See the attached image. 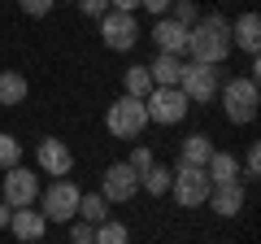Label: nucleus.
<instances>
[{
	"label": "nucleus",
	"instance_id": "19",
	"mask_svg": "<svg viewBox=\"0 0 261 244\" xmlns=\"http://www.w3.org/2000/svg\"><path fill=\"white\" fill-rule=\"evenodd\" d=\"M170 183H174V170L157 166V161H152V166L140 175V188H144V192H152V197H166V192H170Z\"/></svg>",
	"mask_w": 261,
	"mask_h": 244
},
{
	"label": "nucleus",
	"instance_id": "11",
	"mask_svg": "<svg viewBox=\"0 0 261 244\" xmlns=\"http://www.w3.org/2000/svg\"><path fill=\"white\" fill-rule=\"evenodd\" d=\"M39 170H44V175H57V179H65L70 175V170H74V153L65 149L61 140H39Z\"/></svg>",
	"mask_w": 261,
	"mask_h": 244
},
{
	"label": "nucleus",
	"instance_id": "30",
	"mask_svg": "<svg viewBox=\"0 0 261 244\" xmlns=\"http://www.w3.org/2000/svg\"><path fill=\"white\" fill-rule=\"evenodd\" d=\"M244 170H248V179H257V170H261V149H257V144H252L248 157H244Z\"/></svg>",
	"mask_w": 261,
	"mask_h": 244
},
{
	"label": "nucleus",
	"instance_id": "25",
	"mask_svg": "<svg viewBox=\"0 0 261 244\" xmlns=\"http://www.w3.org/2000/svg\"><path fill=\"white\" fill-rule=\"evenodd\" d=\"M70 244H96V223H83V218H79V223L70 227Z\"/></svg>",
	"mask_w": 261,
	"mask_h": 244
},
{
	"label": "nucleus",
	"instance_id": "1",
	"mask_svg": "<svg viewBox=\"0 0 261 244\" xmlns=\"http://www.w3.org/2000/svg\"><path fill=\"white\" fill-rule=\"evenodd\" d=\"M231 22L222 18V13H209V18L192 22V31H187V53L196 57V61H205V66H222L226 57H231Z\"/></svg>",
	"mask_w": 261,
	"mask_h": 244
},
{
	"label": "nucleus",
	"instance_id": "20",
	"mask_svg": "<svg viewBox=\"0 0 261 244\" xmlns=\"http://www.w3.org/2000/svg\"><path fill=\"white\" fill-rule=\"evenodd\" d=\"M209 153H214V140L196 131V135H187V140H183V157H178V161H187V166H205Z\"/></svg>",
	"mask_w": 261,
	"mask_h": 244
},
{
	"label": "nucleus",
	"instance_id": "33",
	"mask_svg": "<svg viewBox=\"0 0 261 244\" xmlns=\"http://www.w3.org/2000/svg\"><path fill=\"white\" fill-rule=\"evenodd\" d=\"M9 214H13V209L5 205V201H0V227H9Z\"/></svg>",
	"mask_w": 261,
	"mask_h": 244
},
{
	"label": "nucleus",
	"instance_id": "3",
	"mask_svg": "<svg viewBox=\"0 0 261 244\" xmlns=\"http://www.w3.org/2000/svg\"><path fill=\"white\" fill-rule=\"evenodd\" d=\"M105 127H109V135H118V140H135V135L148 127L144 101H140V96H122V101H113L109 113H105Z\"/></svg>",
	"mask_w": 261,
	"mask_h": 244
},
{
	"label": "nucleus",
	"instance_id": "29",
	"mask_svg": "<svg viewBox=\"0 0 261 244\" xmlns=\"http://www.w3.org/2000/svg\"><path fill=\"white\" fill-rule=\"evenodd\" d=\"M18 5H22V9L31 13V18H44V13L53 9V0H18Z\"/></svg>",
	"mask_w": 261,
	"mask_h": 244
},
{
	"label": "nucleus",
	"instance_id": "8",
	"mask_svg": "<svg viewBox=\"0 0 261 244\" xmlns=\"http://www.w3.org/2000/svg\"><path fill=\"white\" fill-rule=\"evenodd\" d=\"M100 35L113 53H130L135 39H140V27H135V13H122V9H109L100 18Z\"/></svg>",
	"mask_w": 261,
	"mask_h": 244
},
{
	"label": "nucleus",
	"instance_id": "15",
	"mask_svg": "<svg viewBox=\"0 0 261 244\" xmlns=\"http://www.w3.org/2000/svg\"><path fill=\"white\" fill-rule=\"evenodd\" d=\"M205 175H209V183H240V166H235V157L231 153H209V161H205Z\"/></svg>",
	"mask_w": 261,
	"mask_h": 244
},
{
	"label": "nucleus",
	"instance_id": "9",
	"mask_svg": "<svg viewBox=\"0 0 261 244\" xmlns=\"http://www.w3.org/2000/svg\"><path fill=\"white\" fill-rule=\"evenodd\" d=\"M5 205L9 209H27V205H35L39 201V175H31V170H22V166H9L5 170Z\"/></svg>",
	"mask_w": 261,
	"mask_h": 244
},
{
	"label": "nucleus",
	"instance_id": "10",
	"mask_svg": "<svg viewBox=\"0 0 261 244\" xmlns=\"http://www.w3.org/2000/svg\"><path fill=\"white\" fill-rule=\"evenodd\" d=\"M135 192H140V175H135L126 161H113V166L105 170V179H100V197L109 201V205H126Z\"/></svg>",
	"mask_w": 261,
	"mask_h": 244
},
{
	"label": "nucleus",
	"instance_id": "27",
	"mask_svg": "<svg viewBox=\"0 0 261 244\" xmlns=\"http://www.w3.org/2000/svg\"><path fill=\"white\" fill-rule=\"evenodd\" d=\"M126 166L135 170V175H144V170L152 166V153H148V149H135V153H130V161H126Z\"/></svg>",
	"mask_w": 261,
	"mask_h": 244
},
{
	"label": "nucleus",
	"instance_id": "16",
	"mask_svg": "<svg viewBox=\"0 0 261 244\" xmlns=\"http://www.w3.org/2000/svg\"><path fill=\"white\" fill-rule=\"evenodd\" d=\"M231 44H240L244 53H257L261 48V18L257 13H244V18L231 27Z\"/></svg>",
	"mask_w": 261,
	"mask_h": 244
},
{
	"label": "nucleus",
	"instance_id": "21",
	"mask_svg": "<svg viewBox=\"0 0 261 244\" xmlns=\"http://www.w3.org/2000/svg\"><path fill=\"white\" fill-rule=\"evenodd\" d=\"M74 218H83V223H105V218H109V201H105L100 192H87V197H79V214Z\"/></svg>",
	"mask_w": 261,
	"mask_h": 244
},
{
	"label": "nucleus",
	"instance_id": "5",
	"mask_svg": "<svg viewBox=\"0 0 261 244\" xmlns=\"http://www.w3.org/2000/svg\"><path fill=\"white\" fill-rule=\"evenodd\" d=\"M187 109H192V101H187L178 87H152V92L144 96V113H148V122H161V127L183 122Z\"/></svg>",
	"mask_w": 261,
	"mask_h": 244
},
{
	"label": "nucleus",
	"instance_id": "17",
	"mask_svg": "<svg viewBox=\"0 0 261 244\" xmlns=\"http://www.w3.org/2000/svg\"><path fill=\"white\" fill-rule=\"evenodd\" d=\"M148 75H152V83H157V87H178L183 61H178V57H170V53H157V61L148 66Z\"/></svg>",
	"mask_w": 261,
	"mask_h": 244
},
{
	"label": "nucleus",
	"instance_id": "7",
	"mask_svg": "<svg viewBox=\"0 0 261 244\" xmlns=\"http://www.w3.org/2000/svg\"><path fill=\"white\" fill-rule=\"evenodd\" d=\"M79 197H83V192H79L70 179H57L48 192H39V214H44L48 223H74Z\"/></svg>",
	"mask_w": 261,
	"mask_h": 244
},
{
	"label": "nucleus",
	"instance_id": "31",
	"mask_svg": "<svg viewBox=\"0 0 261 244\" xmlns=\"http://www.w3.org/2000/svg\"><path fill=\"white\" fill-rule=\"evenodd\" d=\"M174 5V0H144L140 9H148V13H157V18H166V9Z\"/></svg>",
	"mask_w": 261,
	"mask_h": 244
},
{
	"label": "nucleus",
	"instance_id": "26",
	"mask_svg": "<svg viewBox=\"0 0 261 244\" xmlns=\"http://www.w3.org/2000/svg\"><path fill=\"white\" fill-rule=\"evenodd\" d=\"M170 18H174L178 27H192V22H196V5H192V0H174V9H170Z\"/></svg>",
	"mask_w": 261,
	"mask_h": 244
},
{
	"label": "nucleus",
	"instance_id": "32",
	"mask_svg": "<svg viewBox=\"0 0 261 244\" xmlns=\"http://www.w3.org/2000/svg\"><path fill=\"white\" fill-rule=\"evenodd\" d=\"M109 5H113V9H122V13H135L144 0H109Z\"/></svg>",
	"mask_w": 261,
	"mask_h": 244
},
{
	"label": "nucleus",
	"instance_id": "18",
	"mask_svg": "<svg viewBox=\"0 0 261 244\" xmlns=\"http://www.w3.org/2000/svg\"><path fill=\"white\" fill-rule=\"evenodd\" d=\"M27 101V79L18 70H0V105H22Z\"/></svg>",
	"mask_w": 261,
	"mask_h": 244
},
{
	"label": "nucleus",
	"instance_id": "6",
	"mask_svg": "<svg viewBox=\"0 0 261 244\" xmlns=\"http://www.w3.org/2000/svg\"><path fill=\"white\" fill-rule=\"evenodd\" d=\"M209 188H214V183H209L205 166H187V161H178V166H174V183H170V192H174L178 205H187V209L205 205Z\"/></svg>",
	"mask_w": 261,
	"mask_h": 244
},
{
	"label": "nucleus",
	"instance_id": "14",
	"mask_svg": "<svg viewBox=\"0 0 261 244\" xmlns=\"http://www.w3.org/2000/svg\"><path fill=\"white\" fill-rule=\"evenodd\" d=\"M205 205H214V214H222V218H235L244 209V188L240 183H218V188H209Z\"/></svg>",
	"mask_w": 261,
	"mask_h": 244
},
{
	"label": "nucleus",
	"instance_id": "22",
	"mask_svg": "<svg viewBox=\"0 0 261 244\" xmlns=\"http://www.w3.org/2000/svg\"><path fill=\"white\" fill-rule=\"evenodd\" d=\"M122 83H126V96H140V101L157 87V83H152V75H148V66H130L126 75H122Z\"/></svg>",
	"mask_w": 261,
	"mask_h": 244
},
{
	"label": "nucleus",
	"instance_id": "4",
	"mask_svg": "<svg viewBox=\"0 0 261 244\" xmlns=\"http://www.w3.org/2000/svg\"><path fill=\"white\" fill-rule=\"evenodd\" d=\"M218 87H222V66H205V61H192V66H183V75H178V92L187 96V101H214Z\"/></svg>",
	"mask_w": 261,
	"mask_h": 244
},
{
	"label": "nucleus",
	"instance_id": "28",
	"mask_svg": "<svg viewBox=\"0 0 261 244\" xmlns=\"http://www.w3.org/2000/svg\"><path fill=\"white\" fill-rule=\"evenodd\" d=\"M79 9H83L87 18H105V13H109V0H79Z\"/></svg>",
	"mask_w": 261,
	"mask_h": 244
},
{
	"label": "nucleus",
	"instance_id": "23",
	"mask_svg": "<svg viewBox=\"0 0 261 244\" xmlns=\"http://www.w3.org/2000/svg\"><path fill=\"white\" fill-rule=\"evenodd\" d=\"M130 231L122 223H113V218H105V223H96V244H126Z\"/></svg>",
	"mask_w": 261,
	"mask_h": 244
},
{
	"label": "nucleus",
	"instance_id": "12",
	"mask_svg": "<svg viewBox=\"0 0 261 244\" xmlns=\"http://www.w3.org/2000/svg\"><path fill=\"white\" fill-rule=\"evenodd\" d=\"M187 31H192V27H178L174 18H157V27H152V39H157V53H170V57L187 53Z\"/></svg>",
	"mask_w": 261,
	"mask_h": 244
},
{
	"label": "nucleus",
	"instance_id": "13",
	"mask_svg": "<svg viewBox=\"0 0 261 244\" xmlns=\"http://www.w3.org/2000/svg\"><path fill=\"white\" fill-rule=\"evenodd\" d=\"M9 227H13V235H18V240H44L48 218L39 214L35 205H27V209H13V214H9Z\"/></svg>",
	"mask_w": 261,
	"mask_h": 244
},
{
	"label": "nucleus",
	"instance_id": "24",
	"mask_svg": "<svg viewBox=\"0 0 261 244\" xmlns=\"http://www.w3.org/2000/svg\"><path fill=\"white\" fill-rule=\"evenodd\" d=\"M18 157H22V144L13 140V135H5L0 131V166L9 170V166H18Z\"/></svg>",
	"mask_w": 261,
	"mask_h": 244
},
{
	"label": "nucleus",
	"instance_id": "2",
	"mask_svg": "<svg viewBox=\"0 0 261 244\" xmlns=\"http://www.w3.org/2000/svg\"><path fill=\"white\" fill-rule=\"evenodd\" d=\"M222 109H226V118L235 122V127H244V122H252L257 118V79H226L222 87Z\"/></svg>",
	"mask_w": 261,
	"mask_h": 244
}]
</instances>
